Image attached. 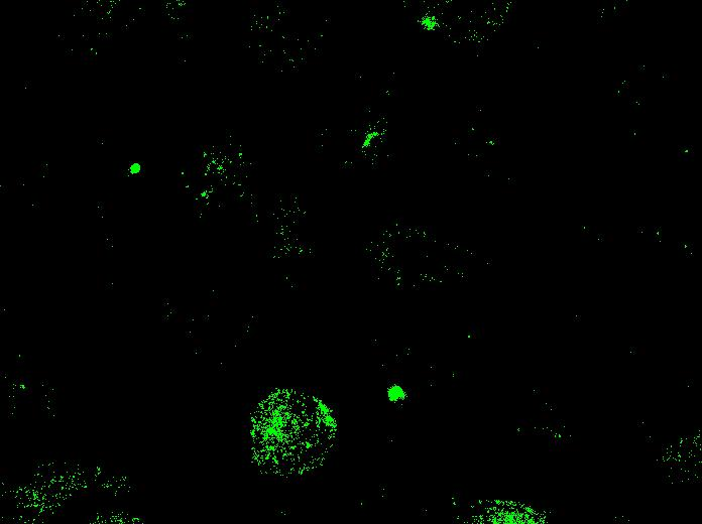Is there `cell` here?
<instances>
[{"mask_svg":"<svg viewBox=\"0 0 702 524\" xmlns=\"http://www.w3.org/2000/svg\"><path fill=\"white\" fill-rule=\"evenodd\" d=\"M389 398L392 402L403 401L406 398V392L400 385H393L389 389Z\"/></svg>","mask_w":702,"mask_h":524,"instance_id":"cell-2","label":"cell"},{"mask_svg":"<svg viewBox=\"0 0 702 524\" xmlns=\"http://www.w3.org/2000/svg\"><path fill=\"white\" fill-rule=\"evenodd\" d=\"M256 418L254 430V449L257 455L277 471L300 472L306 458L304 447L309 443L303 441L300 429L305 427L300 421V399H279Z\"/></svg>","mask_w":702,"mask_h":524,"instance_id":"cell-1","label":"cell"}]
</instances>
